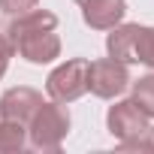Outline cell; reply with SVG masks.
<instances>
[{
  "instance_id": "cell-1",
  "label": "cell",
  "mask_w": 154,
  "mask_h": 154,
  "mask_svg": "<svg viewBox=\"0 0 154 154\" xmlns=\"http://www.w3.org/2000/svg\"><path fill=\"white\" fill-rule=\"evenodd\" d=\"M66 133H69V112L57 100L42 103L33 112V118L27 121V136L36 151H57L60 142L66 139Z\"/></svg>"
},
{
  "instance_id": "cell-2",
  "label": "cell",
  "mask_w": 154,
  "mask_h": 154,
  "mask_svg": "<svg viewBox=\"0 0 154 154\" xmlns=\"http://www.w3.org/2000/svg\"><path fill=\"white\" fill-rule=\"evenodd\" d=\"M109 133L121 142V148L127 151H142V136L148 133V115L133 103V100H121L109 109L106 115Z\"/></svg>"
},
{
  "instance_id": "cell-3",
  "label": "cell",
  "mask_w": 154,
  "mask_h": 154,
  "mask_svg": "<svg viewBox=\"0 0 154 154\" xmlns=\"http://www.w3.org/2000/svg\"><path fill=\"white\" fill-rule=\"evenodd\" d=\"M130 85V72L127 63L115 60V57H100L88 63V91L100 100H112L118 94H124Z\"/></svg>"
},
{
  "instance_id": "cell-4",
  "label": "cell",
  "mask_w": 154,
  "mask_h": 154,
  "mask_svg": "<svg viewBox=\"0 0 154 154\" xmlns=\"http://www.w3.org/2000/svg\"><path fill=\"white\" fill-rule=\"evenodd\" d=\"M48 97L57 103H72L88 91V60L85 57H72L66 63H60L51 75H48Z\"/></svg>"
},
{
  "instance_id": "cell-5",
  "label": "cell",
  "mask_w": 154,
  "mask_h": 154,
  "mask_svg": "<svg viewBox=\"0 0 154 154\" xmlns=\"http://www.w3.org/2000/svg\"><path fill=\"white\" fill-rule=\"evenodd\" d=\"M12 48L30 60V63H51L54 57H60V39L54 33V27H39V30H27L9 39Z\"/></svg>"
},
{
  "instance_id": "cell-6",
  "label": "cell",
  "mask_w": 154,
  "mask_h": 154,
  "mask_svg": "<svg viewBox=\"0 0 154 154\" xmlns=\"http://www.w3.org/2000/svg\"><path fill=\"white\" fill-rule=\"evenodd\" d=\"M39 106H42V94L33 88H9L0 97V115L9 121H21V124H27Z\"/></svg>"
},
{
  "instance_id": "cell-7",
  "label": "cell",
  "mask_w": 154,
  "mask_h": 154,
  "mask_svg": "<svg viewBox=\"0 0 154 154\" xmlns=\"http://www.w3.org/2000/svg\"><path fill=\"white\" fill-rule=\"evenodd\" d=\"M82 15H85L88 27H94V30H112L127 15V3H124V0H85V3H82Z\"/></svg>"
},
{
  "instance_id": "cell-8",
  "label": "cell",
  "mask_w": 154,
  "mask_h": 154,
  "mask_svg": "<svg viewBox=\"0 0 154 154\" xmlns=\"http://www.w3.org/2000/svg\"><path fill=\"white\" fill-rule=\"evenodd\" d=\"M139 30H142V24H115L112 33H109V39H106L109 57H115V60H121V63H136Z\"/></svg>"
},
{
  "instance_id": "cell-9",
  "label": "cell",
  "mask_w": 154,
  "mask_h": 154,
  "mask_svg": "<svg viewBox=\"0 0 154 154\" xmlns=\"http://www.w3.org/2000/svg\"><path fill=\"white\" fill-rule=\"evenodd\" d=\"M27 142V130L21 121H9V118H0V151L9 154V151H21Z\"/></svg>"
},
{
  "instance_id": "cell-10",
  "label": "cell",
  "mask_w": 154,
  "mask_h": 154,
  "mask_svg": "<svg viewBox=\"0 0 154 154\" xmlns=\"http://www.w3.org/2000/svg\"><path fill=\"white\" fill-rule=\"evenodd\" d=\"M133 103L148 118H154V72L151 75H142L139 82H133Z\"/></svg>"
},
{
  "instance_id": "cell-11",
  "label": "cell",
  "mask_w": 154,
  "mask_h": 154,
  "mask_svg": "<svg viewBox=\"0 0 154 154\" xmlns=\"http://www.w3.org/2000/svg\"><path fill=\"white\" fill-rule=\"evenodd\" d=\"M136 60L154 69V27L139 30V45H136Z\"/></svg>"
},
{
  "instance_id": "cell-12",
  "label": "cell",
  "mask_w": 154,
  "mask_h": 154,
  "mask_svg": "<svg viewBox=\"0 0 154 154\" xmlns=\"http://www.w3.org/2000/svg\"><path fill=\"white\" fill-rule=\"evenodd\" d=\"M39 0H0V9H3L6 15H21V12H30L36 9Z\"/></svg>"
},
{
  "instance_id": "cell-13",
  "label": "cell",
  "mask_w": 154,
  "mask_h": 154,
  "mask_svg": "<svg viewBox=\"0 0 154 154\" xmlns=\"http://www.w3.org/2000/svg\"><path fill=\"white\" fill-rule=\"evenodd\" d=\"M12 42H9V36L6 33H0V79H3V72H6V66H9V57H12Z\"/></svg>"
},
{
  "instance_id": "cell-14",
  "label": "cell",
  "mask_w": 154,
  "mask_h": 154,
  "mask_svg": "<svg viewBox=\"0 0 154 154\" xmlns=\"http://www.w3.org/2000/svg\"><path fill=\"white\" fill-rule=\"evenodd\" d=\"M142 151H154V127H148V133L142 136Z\"/></svg>"
},
{
  "instance_id": "cell-15",
  "label": "cell",
  "mask_w": 154,
  "mask_h": 154,
  "mask_svg": "<svg viewBox=\"0 0 154 154\" xmlns=\"http://www.w3.org/2000/svg\"><path fill=\"white\" fill-rule=\"evenodd\" d=\"M75 3H85V0H75Z\"/></svg>"
},
{
  "instance_id": "cell-16",
  "label": "cell",
  "mask_w": 154,
  "mask_h": 154,
  "mask_svg": "<svg viewBox=\"0 0 154 154\" xmlns=\"http://www.w3.org/2000/svg\"><path fill=\"white\" fill-rule=\"evenodd\" d=\"M0 118H3V115H0Z\"/></svg>"
}]
</instances>
